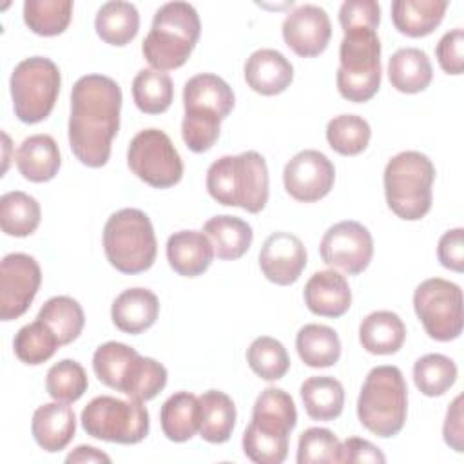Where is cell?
<instances>
[{"instance_id":"cell-10","label":"cell","mask_w":464,"mask_h":464,"mask_svg":"<svg viewBox=\"0 0 464 464\" xmlns=\"http://www.w3.org/2000/svg\"><path fill=\"white\" fill-rule=\"evenodd\" d=\"M60 83V69L53 60L45 56L22 60L9 80L16 118L29 125L45 120L56 103Z\"/></svg>"},{"instance_id":"cell-22","label":"cell","mask_w":464,"mask_h":464,"mask_svg":"<svg viewBox=\"0 0 464 464\" xmlns=\"http://www.w3.org/2000/svg\"><path fill=\"white\" fill-rule=\"evenodd\" d=\"M248 87L263 96L283 92L294 80V67L283 53L276 49H257L245 63Z\"/></svg>"},{"instance_id":"cell-2","label":"cell","mask_w":464,"mask_h":464,"mask_svg":"<svg viewBox=\"0 0 464 464\" xmlns=\"http://www.w3.org/2000/svg\"><path fill=\"white\" fill-rule=\"evenodd\" d=\"M297 424L294 399L281 388H266L254 402L252 420L243 433V451L257 464H281L288 437Z\"/></svg>"},{"instance_id":"cell-34","label":"cell","mask_w":464,"mask_h":464,"mask_svg":"<svg viewBox=\"0 0 464 464\" xmlns=\"http://www.w3.org/2000/svg\"><path fill=\"white\" fill-rule=\"evenodd\" d=\"M301 401L308 417L315 420H334L343 413V384L330 375H314L301 384Z\"/></svg>"},{"instance_id":"cell-14","label":"cell","mask_w":464,"mask_h":464,"mask_svg":"<svg viewBox=\"0 0 464 464\" xmlns=\"http://www.w3.org/2000/svg\"><path fill=\"white\" fill-rule=\"evenodd\" d=\"M321 259L348 276H357L372 261L373 239L370 230L359 221H339L332 225L319 245Z\"/></svg>"},{"instance_id":"cell-17","label":"cell","mask_w":464,"mask_h":464,"mask_svg":"<svg viewBox=\"0 0 464 464\" xmlns=\"http://www.w3.org/2000/svg\"><path fill=\"white\" fill-rule=\"evenodd\" d=\"M332 36V24L326 11L314 4L295 7L283 22L285 44L299 56L321 54Z\"/></svg>"},{"instance_id":"cell-43","label":"cell","mask_w":464,"mask_h":464,"mask_svg":"<svg viewBox=\"0 0 464 464\" xmlns=\"http://www.w3.org/2000/svg\"><path fill=\"white\" fill-rule=\"evenodd\" d=\"M89 381L83 366L72 359H62L47 372L45 390L58 402H74L87 392Z\"/></svg>"},{"instance_id":"cell-21","label":"cell","mask_w":464,"mask_h":464,"mask_svg":"<svg viewBox=\"0 0 464 464\" xmlns=\"http://www.w3.org/2000/svg\"><path fill=\"white\" fill-rule=\"evenodd\" d=\"M31 431L36 444L49 453L67 448L76 431V415L67 402L42 404L33 413Z\"/></svg>"},{"instance_id":"cell-29","label":"cell","mask_w":464,"mask_h":464,"mask_svg":"<svg viewBox=\"0 0 464 464\" xmlns=\"http://www.w3.org/2000/svg\"><path fill=\"white\" fill-rule=\"evenodd\" d=\"M199 402V435L207 442H227L236 426L234 401L219 390L203 392L198 397Z\"/></svg>"},{"instance_id":"cell-18","label":"cell","mask_w":464,"mask_h":464,"mask_svg":"<svg viewBox=\"0 0 464 464\" xmlns=\"http://www.w3.org/2000/svg\"><path fill=\"white\" fill-rule=\"evenodd\" d=\"M259 266L268 281L281 286L292 285L306 266V248L297 236L274 232L261 246Z\"/></svg>"},{"instance_id":"cell-1","label":"cell","mask_w":464,"mask_h":464,"mask_svg":"<svg viewBox=\"0 0 464 464\" xmlns=\"http://www.w3.org/2000/svg\"><path fill=\"white\" fill-rule=\"evenodd\" d=\"M121 89L105 74H85L71 91L69 145L87 167L98 169L109 161L111 141L120 129Z\"/></svg>"},{"instance_id":"cell-12","label":"cell","mask_w":464,"mask_h":464,"mask_svg":"<svg viewBox=\"0 0 464 464\" xmlns=\"http://www.w3.org/2000/svg\"><path fill=\"white\" fill-rule=\"evenodd\" d=\"M413 308L426 334L435 341H453L462 334V290L459 285L431 277L413 292Z\"/></svg>"},{"instance_id":"cell-20","label":"cell","mask_w":464,"mask_h":464,"mask_svg":"<svg viewBox=\"0 0 464 464\" xmlns=\"http://www.w3.org/2000/svg\"><path fill=\"white\" fill-rule=\"evenodd\" d=\"M214 246L203 230H179L167 239L170 268L183 277L201 276L212 263Z\"/></svg>"},{"instance_id":"cell-19","label":"cell","mask_w":464,"mask_h":464,"mask_svg":"<svg viewBox=\"0 0 464 464\" xmlns=\"http://www.w3.org/2000/svg\"><path fill=\"white\" fill-rule=\"evenodd\" d=\"M308 310L321 317H341L352 304V290L343 274L319 270L304 285Z\"/></svg>"},{"instance_id":"cell-24","label":"cell","mask_w":464,"mask_h":464,"mask_svg":"<svg viewBox=\"0 0 464 464\" xmlns=\"http://www.w3.org/2000/svg\"><path fill=\"white\" fill-rule=\"evenodd\" d=\"M62 165L60 150L53 136L33 134L22 141L16 150V167L20 174L34 183H44L58 174Z\"/></svg>"},{"instance_id":"cell-46","label":"cell","mask_w":464,"mask_h":464,"mask_svg":"<svg viewBox=\"0 0 464 464\" xmlns=\"http://www.w3.org/2000/svg\"><path fill=\"white\" fill-rule=\"evenodd\" d=\"M381 22V7L375 0H346L339 9V24L343 31L353 27H368L377 31Z\"/></svg>"},{"instance_id":"cell-47","label":"cell","mask_w":464,"mask_h":464,"mask_svg":"<svg viewBox=\"0 0 464 464\" xmlns=\"http://www.w3.org/2000/svg\"><path fill=\"white\" fill-rule=\"evenodd\" d=\"M464 29L455 27L448 31L437 44L435 54L439 65L448 74H460L464 69Z\"/></svg>"},{"instance_id":"cell-26","label":"cell","mask_w":464,"mask_h":464,"mask_svg":"<svg viewBox=\"0 0 464 464\" xmlns=\"http://www.w3.org/2000/svg\"><path fill=\"white\" fill-rule=\"evenodd\" d=\"M448 5L446 0H395L392 20L399 33L420 38L439 27Z\"/></svg>"},{"instance_id":"cell-13","label":"cell","mask_w":464,"mask_h":464,"mask_svg":"<svg viewBox=\"0 0 464 464\" xmlns=\"http://www.w3.org/2000/svg\"><path fill=\"white\" fill-rule=\"evenodd\" d=\"M127 165L154 188H169L183 176V161L170 138L160 129H143L129 143Z\"/></svg>"},{"instance_id":"cell-36","label":"cell","mask_w":464,"mask_h":464,"mask_svg":"<svg viewBox=\"0 0 464 464\" xmlns=\"http://www.w3.org/2000/svg\"><path fill=\"white\" fill-rule=\"evenodd\" d=\"M36 319L45 323L58 337L60 344L72 343L83 328L85 315L80 303L69 295H54L44 303Z\"/></svg>"},{"instance_id":"cell-27","label":"cell","mask_w":464,"mask_h":464,"mask_svg":"<svg viewBox=\"0 0 464 464\" xmlns=\"http://www.w3.org/2000/svg\"><path fill=\"white\" fill-rule=\"evenodd\" d=\"M234 92L230 85L218 74L201 72L192 78L183 87V107L185 109H205L216 112L225 120L234 109Z\"/></svg>"},{"instance_id":"cell-42","label":"cell","mask_w":464,"mask_h":464,"mask_svg":"<svg viewBox=\"0 0 464 464\" xmlns=\"http://www.w3.org/2000/svg\"><path fill=\"white\" fill-rule=\"evenodd\" d=\"M246 362L256 375L265 381H277L285 377L290 368V357L281 341L261 335L252 341L246 350Z\"/></svg>"},{"instance_id":"cell-44","label":"cell","mask_w":464,"mask_h":464,"mask_svg":"<svg viewBox=\"0 0 464 464\" xmlns=\"http://www.w3.org/2000/svg\"><path fill=\"white\" fill-rule=\"evenodd\" d=\"M221 118L205 109H185L181 121V136L192 152H207L219 138Z\"/></svg>"},{"instance_id":"cell-51","label":"cell","mask_w":464,"mask_h":464,"mask_svg":"<svg viewBox=\"0 0 464 464\" xmlns=\"http://www.w3.org/2000/svg\"><path fill=\"white\" fill-rule=\"evenodd\" d=\"M65 462L69 464H74V462H111V457L105 455L103 451H100L98 448L94 446H78L74 448V451H71L67 457H65Z\"/></svg>"},{"instance_id":"cell-48","label":"cell","mask_w":464,"mask_h":464,"mask_svg":"<svg viewBox=\"0 0 464 464\" xmlns=\"http://www.w3.org/2000/svg\"><path fill=\"white\" fill-rule=\"evenodd\" d=\"M437 256L444 268L453 272L464 270V230L460 227L442 234L439 239Z\"/></svg>"},{"instance_id":"cell-31","label":"cell","mask_w":464,"mask_h":464,"mask_svg":"<svg viewBox=\"0 0 464 464\" xmlns=\"http://www.w3.org/2000/svg\"><path fill=\"white\" fill-rule=\"evenodd\" d=\"M163 435L172 442L190 440L199 430V402L190 392L170 395L160 411Z\"/></svg>"},{"instance_id":"cell-33","label":"cell","mask_w":464,"mask_h":464,"mask_svg":"<svg viewBox=\"0 0 464 464\" xmlns=\"http://www.w3.org/2000/svg\"><path fill=\"white\" fill-rule=\"evenodd\" d=\"M295 348L301 361L310 368L334 366L341 357V341L326 324H304L295 335Z\"/></svg>"},{"instance_id":"cell-45","label":"cell","mask_w":464,"mask_h":464,"mask_svg":"<svg viewBox=\"0 0 464 464\" xmlns=\"http://www.w3.org/2000/svg\"><path fill=\"white\" fill-rule=\"evenodd\" d=\"M343 444L326 428H308L299 435L297 464H334L341 462Z\"/></svg>"},{"instance_id":"cell-8","label":"cell","mask_w":464,"mask_h":464,"mask_svg":"<svg viewBox=\"0 0 464 464\" xmlns=\"http://www.w3.org/2000/svg\"><path fill=\"white\" fill-rule=\"evenodd\" d=\"M381 42L368 27L346 29L339 45L337 89L353 103L368 102L381 87Z\"/></svg>"},{"instance_id":"cell-7","label":"cell","mask_w":464,"mask_h":464,"mask_svg":"<svg viewBox=\"0 0 464 464\" xmlns=\"http://www.w3.org/2000/svg\"><path fill=\"white\" fill-rule=\"evenodd\" d=\"M384 194L392 212L406 221L424 218L431 208L435 165L419 150L395 154L384 169Z\"/></svg>"},{"instance_id":"cell-40","label":"cell","mask_w":464,"mask_h":464,"mask_svg":"<svg viewBox=\"0 0 464 464\" xmlns=\"http://www.w3.org/2000/svg\"><path fill=\"white\" fill-rule=\"evenodd\" d=\"M60 346L58 337L40 319L22 326L13 341L14 355L25 364H42L49 361Z\"/></svg>"},{"instance_id":"cell-35","label":"cell","mask_w":464,"mask_h":464,"mask_svg":"<svg viewBox=\"0 0 464 464\" xmlns=\"http://www.w3.org/2000/svg\"><path fill=\"white\" fill-rule=\"evenodd\" d=\"M40 218V203L33 196L11 190L0 198V227L7 236H31L38 228Z\"/></svg>"},{"instance_id":"cell-38","label":"cell","mask_w":464,"mask_h":464,"mask_svg":"<svg viewBox=\"0 0 464 464\" xmlns=\"http://www.w3.org/2000/svg\"><path fill=\"white\" fill-rule=\"evenodd\" d=\"M72 16L71 0H25L24 22L40 36L62 34Z\"/></svg>"},{"instance_id":"cell-3","label":"cell","mask_w":464,"mask_h":464,"mask_svg":"<svg viewBox=\"0 0 464 464\" xmlns=\"http://www.w3.org/2000/svg\"><path fill=\"white\" fill-rule=\"evenodd\" d=\"M92 370L100 382L141 402L154 399L167 384V370L161 362L116 341L96 348Z\"/></svg>"},{"instance_id":"cell-23","label":"cell","mask_w":464,"mask_h":464,"mask_svg":"<svg viewBox=\"0 0 464 464\" xmlns=\"http://www.w3.org/2000/svg\"><path fill=\"white\" fill-rule=\"evenodd\" d=\"M160 314V301L147 288L123 290L111 306V317L118 330L125 334H141L150 328Z\"/></svg>"},{"instance_id":"cell-16","label":"cell","mask_w":464,"mask_h":464,"mask_svg":"<svg viewBox=\"0 0 464 464\" xmlns=\"http://www.w3.org/2000/svg\"><path fill=\"white\" fill-rule=\"evenodd\" d=\"M334 181V163L323 152L314 149L297 152L283 170L286 192L303 203H312L324 198L332 190Z\"/></svg>"},{"instance_id":"cell-6","label":"cell","mask_w":464,"mask_h":464,"mask_svg":"<svg viewBox=\"0 0 464 464\" xmlns=\"http://www.w3.org/2000/svg\"><path fill=\"white\" fill-rule=\"evenodd\" d=\"M408 413V388L397 366L382 364L370 370L359 399L357 417L361 424L377 437L397 435Z\"/></svg>"},{"instance_id":"cell-25","label":"cell","mask_w":464,"mask_h":464,"mask_svg":"<svg viewBox=\"0 0 464 464\" xmlns=\"http://www.w3.org/2000/svg\"><path fill=\"white\" fill-rule=\"evenodd\" d=\"M406 339L402 319L390 310L368 314L359 326V341L362 348L373 355H390L401 350Z\"/></svg>"},{"instance_id":"cell-9","label":"cell","mask_w":464,"mask_h":464,"mask_svg":"<svg viewBox=\"0 0 464 464\" xmlns=\"http://www.w3.org/2000/svg\"><path fill=\"white\" fill-rule=\"evenodd\" d=\"M107 261L121 274H140L154 265L158 243L149 216L140 208L114 212L103 227Z\"/></svg>"},{"instance_id":"cell-39","label":"cell","mask_w":464,"mask_h":464,"mask_svg":"<svg viewBox=\"0 0 464 464\" xmlns=\"http://www.w3.org/2000/svg\"><path fill=\"white\" fill-rule=\"evenodd\" d=\"M413 381L426 397L444 395L457 381V364L442 353H426L413 364Z\"/></svg>"},{"instance_id":"cell-49","label":"cell","mask_w":464,"mask_h":464,"mask_svg":"<svg viewBox=\"0 0 464 464\" xmlns=\"http://www.w3.org/2000/svg\"><path fill=\"white\" fill-rule=\"evenodd\" d=\"M341 462H348V464H355V462H386L384 453L372 444L366 439H359V437H350L343 442V450H341Z\"/></svg>"},{"instance_id":"cell-11","label":"cell","mask_w":464,"mask_h":464,"mask_svg":"<svg viewBox=\"0 0 464 464\" xmlns=\"http://www.w3.org/2000/svg\"><path fill=\"white\" fill-rule=\"evenodd\" d=\"M82 426L87 435L100 440L138 444L149 433V411L141 401L100 395L83 408Z\"/></svg>"},{"instance_id":"cell-41","label":"cell","mask_w":464,"mask_h":464,"mask_svg":"<svg viewBox=\"0 0 464 464\" xmlns=\"http://www.w3.org/2000/svg\"><path fill=\"white\" fill-rule=\"evenodd\" d=\"M370 123L357 114H339L326 125L328 145L343 156L361 154L370 141Z\"/></svg>"},{"instance_id":"cell-4","label":"cell","mask_w":464,"mask_h":464,"mask_svg":"<svg viewBox=\"0 0 464 464\" xmlns=\"http://www.w3.org/2000/svg\"><path fill=\"white\" fill-rule=\"evenodd\" d=\"M207 190L221 205L257 214L268 201V169L256 150L221 156L207 170Z\"/></svg>"},{"instance_id":"cell-5","label":"cell","mask_w":464,"mask_h":464,"mask_svg":"<svg viewBox=\"0 0 464 464\" xmlns=\"http://www.w3.org/2000/svg\"><path fill=\"white\" fill-rule=\"evenodd\" d=\"M199 33V14L188 2L163 4L154 13L141 53L156 71L178 69L188 60Z\"/></svg>"},{"instance_id":"cell-15","label":"cell","mask_w":464,"mask_h":464,"mask_svg":"<svg viewBox=\"0 0 464 464\" xmlns=\"http://www.w3.org/2000/svg\"><path fill=\"white\" fill-rule=\"evenodd\" d=\"M42 270L38 261L22 252L7 254L0 265V319H18L38 294Z\"/></svg>"},{"instance_id":"cell-28","label":"cell","mask_w":464,"mask_h":464,"mask_svg":"<svg viewBox=\"0 0 464 464\" xmlns=\"http://www.w3.org/2000/svg\"><path fill=\"white\" fill-rule=\"evenodd\" d=\"M388 78L399 92H420L431 83V62L422 49L402 47L395 51L388 62Z\"/></svg>"},{"instance_id":"cell-37","label":"cell","mask_w":464,"mask_h":464,"mask_svg":"<svg viewBox=\"0 0 464 464\" xmlns=\"http://www.w3.org/2000/svg\"><path fill=\"white\" fill-rule=\"evenodd\" d=\"M132 98L136 107L147 114L165 112L174 98L172 80L167 72L141 69L132 80Z\"/></svg>"},{"instance_id":"cell-50","label":"cell","mask_w":464,"mask_h":464,"mask_svg":"<svg viewBox=\"0 0 464 464\" xmlns=\"http://www.w3.org/2000/svg\"><path fill=\"white\" fill-rule=\"evenodd\" d=\"M442 435L446 444L462 453L464 451V428H462V395H457L446 411Z\"/></svg>"},{"instance_id":"cell-30","label":"cell","mask_w":464,"mask_h":464,"mask_svg":"<svg viewBox=\"0 0 464 464\" xmlns=\"http://www.w3.org/2000/svg\"><path fill=\"white\" fill-rule=\"evenodd\" d=\"M219 259H239L252 245V227L236 216H214L203 225Z\"/></svg>"},{"instance_id":"cell-32","label":"cell","mask_w":464,"mask_h":464,"mask_svg":"<svg viewBox=\"0 0 464 464\" xmlns=\"http://www.w3.org/2000/svg\"><path fill=\"white\" fill-rule=\"evenodd\" d=\"M98 36L111 45H127L140 29V13L134 4L112 0L105 2L94 18Z\"/></svg>"}]
</instances>
